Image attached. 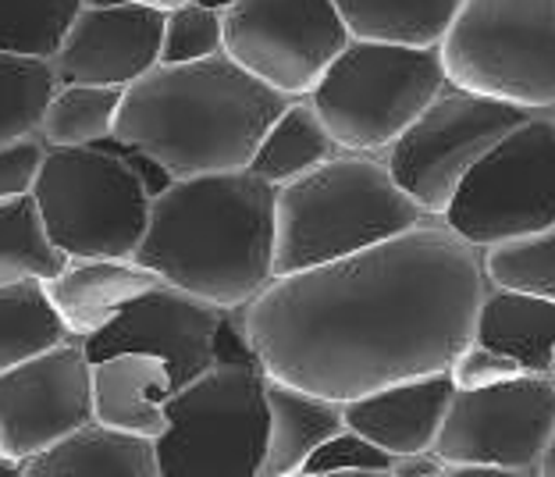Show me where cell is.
Segmentation results:
<instances>
[{"label": "cell", "instance_id": "19", "mask_svg": "<svg viewBox=\"0 0 555 477\" xmlns=\"http://www.w3.org/2000/svg\"><path fill=\"white\" fill-rule=\"evenodd\" d=\"M268 453L260 477H293L307 470L310 456L346 428V410L335 399L302 392V388L268 378Z\"/></svg>", "mask_w": 555, "mask_h": 477}, {"label": "cell", "instance_id": "17", "mask_svg": "<svg viewBox=\"0 0 555 477\" xmlns=\"http://www.w3.org/2000/svg\"><path fill=\"white\" fill-rule=\"evenodd\" d=\"M175 382L168 363L150 353H118L93 363V421L139 438L168 431V399Z\"/></svg>", "mask_w": 555, "mask_h": 477}, {"label": "cell", "instance_id": "35", "mask_svg": "<svg viewBox=\"0 0 555 477\" xmlns=\"http://www.w3.org/2000/svg\"><path fill=\"white\" fill-rule=\"evenodd\" d=\"M293 477H392V470H335V474H313V470H299Z\"/></svg>", "mask_w": 555, "mask_h": 477}, {"label": "cell", "instance_id": "12", "mask_svg": "<svg viewBox=\"0 0 555 477\" xmlns=\"http://www.w3.org/2000/svg\"><path fill=\"white\" fill-rule=\"evenodd\" d=\"M555 442V378L527 371L495 388L452 396L435 453L446 463L541 470Z\"/></svg>", "mask_w": 555, "mask_h": 477}, {"label": "cell", "instance_id": "26", "mask_svg": "<svg viewBox=\"0 0 555 477\" xmlns=\"http://www.w3.org/2000/svg\"><path fill=\"white\" fill-rule=\"evenodd\" d=\"M68 257L50 243L36 196L0 199V285L40 279L50 282L65 271Z\"/></svg>", "mask_w": 555, "mask_h": 477}, {"label": "cell", "instance_id": "40", "mask_svg": "<svg viewBox=\"0 0 555 477\" xmlns=\"http://www.w3.org/2000/svg\"><path fill=\"white\" fill-rule=\"evenodd\" d=\"M548 115H552V118H555V107H552V111H548Z\"/></svg>", "mask_w": 555, "mask_h": 477}, {"label": "cell", "instance_id": "16", "mask_svg": "<svg viewBox=\"0 0 555 477\" xmlns=\"http://www.w3.org/2000/svg\"><path fill=\"white\" fill-rule=\"evenodd\" d=\"M452 396H456V385H452L449 371L377 388V392L343 403L346 428L371 438L374 446H382L396 460L431 453L441 424L449 417Z\"/></svg>", "mask_w": 555, "mask_h": 477}, {"label": "cell", "instance_id": "39", "mask_svg": "<svg viewBox=\"0 0 555 477\" xmlns=\"http://www.w3.org/2000/svg\"><path fill=\"white\" fill-rule=\"evenodd\" d=\"M196 4H204V8H214V11H229L235 0H196Z\"/></svg>", "mask_w": 555, "mask_h": 477}, {"label": "cell", "instance_id": "15", "mask_svg": "<svg viewBox=\"0 0 555 477\" xmlns=\"http://www.w3.org/2000/svg\"><path fill=\"white\" fill-rule=\"evenodd\" d=\"M164 11L146 4L82 8L54 57L57 82L129 90L160 65Z\"/></svg>", "mask_w": 555, "mask_h": 477}, {"label": "cell", "instance_id": "29", "mask_svg": "<svg viewBox=\"0 0 555 477\" xmlns=\"http://www.w3.org/2000/svg\"><path fill=\"white\" fill-rule=\"evenodd\" d=\"M488 282L555 304V224L485 249Z\"/></svg>", "mask_w": 555, "mask_h": 477}, {"label": "cell", "instance_id": "28", "mask_svg": "<svg viewBox=\"0 0 555 477\" xmlns=\"http://www.w3.org/2000/svg\"><path fill=\"white\" fill-rule=\"evenodd\" d=\"M57 86L50 61L0 54V146L40 132L43 107Z\"/></svg>", "mask_w": 555, "mask_h": 477}, {"label": "cell", "instance_id": "13", "mask_svg": "<svg viewBox=\"0 0 555 477\" xmlns=\"http://www.w3.org/2000/svg\"><path fill=\"white\" fill-rule=\"evenodd\" d=\"M93 424V360L82 338L0 371V456L25 463Z\"/></svg>", "mask_w": 555, "mask_h": 477}, {"label": "cell", "instance_id": "8", "mask_svg": "<svg viewBox=\"0 0 555 477\" xmlns=\"http://www.w3.org/2000/svg\"><path fill=\"white\" fill-rule=\"evenodd\" d=\"M438 50L460 90L524 111L555 107V0H466Z\"/></svg>", "mask_w": 555, "mask_h": 477}, {"label": "cell", "instance_id": "33", "mask_svg": "<svg viewBox=\"0 0 555 477\" xmlns=\"http://www.w3.org/2000/svg\"><path fill=\"white\" fill-rule=\"evenodd\" d=\"M47 160V143L40 132L22 136L0 146V199L29 196Z\"/></svg>", "mask_w": 555, "mask_h": 477}, {"label": "cell", "instance_id": "4", "mask_svg": "<svg viewBox=\"0 0 555 477\" xmlns=\"http://www.w3.org/2000/svg\"><path fill=\"white\" fill-rule=\"evenodd\" d=\"M274 279L363 254L416 229L427 215L388 171L385 157L338 154L302 179L278 185Z\"/></svg>", "mask_w": 555, "mask_h": 477}, {"label": "cell", "instance_id": "41", "mask_svg": "<svg viewBox=\"0 0 555 477\" xmlns=\"http://www.w3.org/2000/svg\"><path fill=\"white\" fill-rule=\"evenodd\" d=\"M552 378H555V368H552Z\"/></svg>", "mask_w": 555, "mask_h": 477}, {"label": "cell", "instance_id": "18", "mask_svg": "<svg viewBox=\"0 0 555 477\" xmlns=\"http://www.w3.org/2000/svg\"><path fill=\"white\" fill-rule=\"evenodd\" d=\"M157 285L160 279L139 260L72 257L65 271L47 282V293L65 318L68 332L75 338H90Z\"/></svg>", "mask_w": 555, "mask_h": 477}, {"label": "cell", "instance_id": "9", "mask_svg": "<svg viewBox=\"0 0 555 477\" xmlns=\"http://www.w3.org/2000/svg\"><path fill=\"white\" fill-rule=\"evenodd\" d=\"M477 249L555 224V118L534 111L463 179L446 218Z\"/></svg>", "mask_w": 555, "mask_h": 477}, {"label": "cell", "instance_id": "24", "mask_svg": "<svg viewBox=\"0 0 555 477\" xmlns=\"http://www.w3.org/2000/svg\"><path fill=\"white\" fill-rule=\"evenodd\" d=\"M68 338L75 335L50 299L47 282L22 279L0 285V371L18 368Z\"/></svg>", "mask_w": 555, "mask_h": 477}, {"label": "cell", "instance_id": "2", "mask_svg": "<svg viewBox=\"0 0 555 477\" xmlns=\"http://www.w3.org/2000/svg\"><path fill=\"white\" fill-rule=\"evenodd\" d=\"M274 199L249 168L171 179L150 204L135 260L189 296L243 310L274 282Z\"/></svg>", "mask_w": 555, "mask_h": 477}, {"label": "cell", "instance_id": "11", "mask_svg": "<svg viewBox=\"0 0 555 477\" xmlns=\"http://www.w3.org/2000/svg\"><path fill=\"white\" fill-rule=\"evenodd\" d=\"M352 33L335 0H235L224 54L288 100L310 96Z\"/></svg>", "mask_w": 555, "mask_h": 477}, {"label": "cell", "instance_id": "36", "mask_svg": "<svg viewBox=\"0 0 555 477\" xmlns=\"http://www.w3.org/2000/svg\"><path fill=\"white\" fill-rule=\"evenodd\" d=\"M139 4L157 8V11H175V8H182V4H193V0H139Z\"/></svg>", "mask_w": 555, "mask_h": 477}, {"label": "cell", "instance_id": "5", "mask_svg": "<svg viewBox=\"0 0 555 477\" xmlns=\"http://www.w3.org/2000/svg\"><path fill=\"white\" fill-rule=\"evenodd\" d=\"M150 165V157L115 140L47 146L33 196L50 243L68 260H135L154 204V185L143 171Z\"/></svg>", "mask_w": 555, "mask_h": 477}, {"label": "cell", "instance_id": "31", "mask_svg": "<svg viewBox=\"0 0 555 477\" xmlns=\"http://www.w3.org/2000/svg\"><path fill=\"white\" fill-rule=\"evenodd\" d=\"M452 385H456V392H477V388H495V385H506L513 378H520L524 363H516L509 353H502V349L488 346V343H474L463 349V353L452 360Z\"/></svg>", "mask_w": 555, "mask_h": 477}, {"label": "cell", "instance_id": "37", "mask_svg": "<svg viewBox=\"0 0 555 477\" xmlns=\"http://www.w3.org/2000/svg\"><path fill=\"white\" fill-rule=\"evenodd\" d=\"M0 477H22V463L0 456Z\"/></svg>", "mask_w": 555, "mask_h": 477}, {"label": "cell", "instance_id": "25", "mask_svg": "<svg viewBox=\"0 0 555 477\" xmlns=\"http://www.w3.org/2000/svg\"><path fill=\"white\" fill-rule=\"evenodd\" d=\"M125 90L118 86L57 82L40 121L47 146H96L115 140Z\"/></svg>", "mask_w": 555, "mask_h": 477}, {"label": "cell", "instance_id": "6", "mask_svg": "<svg viewBox=\"0 0 555 477\" xmlns=\"http://www.w3.org/2000/svg\"><path fill=\"white\" fill-rule=\"evenodd\" d=\"M449 86L438 47L349 40L310 104L346 154L385 157Z\"/></svg>", "mask_w": 555, "mask_h": 477}, {"label": "cell", "instance_id": "27", "mask_svg": "<svg viewBox=\"0 0 555 477\" xmlns=\"http://www.w3.org/2000/svg\"><path fill=\"white\" fill-rule=\"evenodd\" d=\"M82 8V0H0V54L50 61Z\"/></svg>", "mask_w": 555, "mask_h": 477}, {"label": "cell", "instance_id": "1", "mask_svg": "<svg viewBox=\"0 0 555 477\" xmlns=\"http://www.w3.org/2000/svg\"><path fill=\"white\" fill-rule=\"evenodd\" d=\"M485 249L441 218L278 279L238 310L271 382L352 403L452 368L488 296Z\"/></svg>", "mask_w": 555, "mask_h": 477}, {"label": "cell", "instance_id": "3", "mask_svg": "<svg viewBox=\"0 0 555 477\" xmlns=\"http://www.w3.org/2000/svg\"><path fill=\"white\" fill-rule=\"evenodd\" d=\"M285 107L288 96L229 54L157 65L125 90L115 143L150 157L171 179L246 171Z\"/></svg>", "mask_w": 555, "mask_h": 477}, {"label": "cell", "instance_id": "14", "mask_svg": "<svg viewBox=\"0 0 555 477\" xmlns=\"http://www.w3.org/2000/svg\"><path fill=\"white\" fill-rule=\"evenodd\" d=\"M224 313L229 310L160 282L146 296H139L132 307H125L107 328L82 338V346L93 363L118 353L160 357L171 371L175 392H179L218 363V335Z\"/></svg>", "mask_w": 555, "mask_h": 477}, {"label": "cell", "instance_id": "23", "mask_svg": "<svg viewBox=\"0 0 555 477\" xmlns=\"http://www.w3.org/2000/svg\"><path fill=\"white\" fill-rule=\"evenodd\" d=\"M352 40L441 47L466 0H335Z\"/></svg>", "mask_w": 555, "mask_h": 477}, {"label": "cell", "instance_id": "20", "mask_svg": "<svg viewBox=\"0 0 555 477\" xmlns=\"http://www.w3.org/2000/svg\"><path fill=\"white\" fill-rule=\"evenodd\" d=\"M22 477H160L157 446L104 424H86L22 463Z\"/></svg>", "mask_w": 555, "mask_h": 477}, {"label": "cell", "instance_id": "34", "mask_svg": "<svg viewBox=\"0 0 555 477\" xmlns=\"http://www.w3.org/2000/svg\"><path fill=\"white\" fill-rule=\"evenodd\" d=\"M427 477H541L534 470H506V467H474V463H446Z\"/></svg>", "mask_w": 555, "mask_h": 477}, {"label": "cell", "instance_id": "30", "mask_svg": "<svg viewBox=\"0 0 555 477\" xmlns=\"http://www.w3.org/2000/svg\"><path fill=\"white\" fill-rule=\"evenodd\" d=\"M224 54V11L204 4H182L164 11V43L160 65H193Z\"/></svg>", "mask_w": 555, "mask_h": 477}, {"label": "cell", "instance_id": "38", "mask_svg": "<svg viewBox=\"0 0 555 477\" xmlns=\"http://www.w3.org/2000/svg\"><path fill=\"white\" fill-rule=\"evenodd\" d=\"M541 477H555V442H552V449L545 453V460H541V470H538Z\"/></svg>", "mask_w": 555, "mask_h": 477}, {"label": "cell", "instance_id": "21", "mask_svg": "<svg viewBox=\"0 0 555 477\" xmlns=\"http://www.w3.org/2000/svg\"><path fill=\"white\" fill-rule=\"evenodd\" d=\"M477 343L509 353L524 371L552 374L555 368V304L531 293L491 285L477 313Z\"/></svg>", "mask_w": 555, "mask_h": 477}, {"label": "cell", "instance_id": "7", "mask_svg": "<svg viewBox=\"0 0 555 477\" xmlns=\"http://www.w3.org/2000/svg\"><path fill=\"white\" fill-rule=\"evenodd\" d=\"M268 428V374L214 363L168 399V431L154 442L160 477H260Z\"/></svg>", "mask_w": 555, "mask_h": 477}, {"label": "cell", "instance_id": "32", "mask_svg": "<svg viewBox=\"0 0 555 477\" xmlns=\"http://www.w3.org/2000/svg\"><path fill=\"white\" fill-rule=\"evenodd\" d=\"M396 456L385 453L382 446H374L371 438H363L360 431L343 428L335 438L318 449L310 456L307 470L313 474H335V470H392Z\"/></svg>", "mask_w": 555, "mask_h": 477}, {"label": "cell", "instance_id": "10", "mask_svg": "<svg viewBox=\"0 0 555 477\" xmlns=\"http://www.w3.org/2000/svg\"><path fill=\"white\" fill-rule=\"evenodd\" d=\"M534 111L502 104L481 93L446 86L435 104L416 118L385 154L388 171L427 218H446L452 196L460 193L491 146L524 125Z\"/></svg>", "mask_w": 555, "mask_h": 477}, {"label": "cell", "instance_id": "22", "mask_svg": "<svg viewBox=\"0 0 555 477\" xmlns=\"http://www.w3.org/2000/svg\"><path fill=\"white\" fill-rule=\"evenodd\" d=\"M338 154H343V146L327 132L318 107L310 104V96H299L288 100V107L274 118L263 143L257 146L254 160H249V171L278 190V185L296 182L313 168L335 160Z\"/></svg>", "mask_w": 555, "mask_h": 477}]
</instances>
